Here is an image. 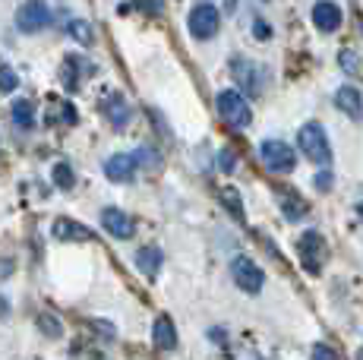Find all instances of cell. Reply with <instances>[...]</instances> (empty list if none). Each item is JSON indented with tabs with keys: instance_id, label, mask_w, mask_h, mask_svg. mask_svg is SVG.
<instances>
[{
	"instance_id": "6da1fadb",
	"label": "cell",
	"mask_w": 363,
	"mask_h": 360,
	"mask_svg": "<svg viewBox=\"0 0 363 360\" xmlns=\"http://www.w3.org/2000/svg\"><path fill=\"white\" fill-rule=\"evenodd\" d=\"M218 114H221V120H225L228 127H234V130L250 127V120H253L250 101L243 99L237 89H225V92L218 95Z\"/></svg>"
},
{
	"instance_id": "7a4b0ae2",
	"label": "cell",
	"mask_w": 363,
	"mask_h": 360,
	"mask_svg": "<svg viewBox=\"0 0 363 360\" xmlns=\"http://www.w3.org/2000/svg\"><path fill=\"white\" fill-rule=\"evenodd\" d=\"M297 256H300V266H303L310 275H319V272H323L325 256H329V247H325L323 234H319V231L300 234V240H297Z\"/></svg>"
},
{
	"instance_id": "3957f363",
	"label": "cell",
	"mask_w": 363,
	"mask_h": 360,
	"mask_svg": "<svg viewBox=\"0 0 363 360\" xmlns=\"http://www.w3.org/2000/svg\"><path fill=\"white\" fill-rule=\"evenodd\" d=\"M297 140H300V152H303L313 164H329L332 149H329V140H325V130L319 127V123H306V127H300Z\"/></svg>"
},
{
	"instance_id": "277c9868",
	"label": "cell",
	"mask_w": 363,
	"mask_h": 360,
	"mask_svg": "<svg viewBox=\"0 0 363 360\" xmlns=\"http://www.w3.org/2000/svg\"><path fill=\"white\" fill-rule=\"evenodd\" d=\"M186 26H190V35L199 38V41H208L218 32L221 26V13L215 10L212 4H199L190 10V19H186Z\"/></svg>"
},
{
	"instance_id": "5b68a950",
	"label": "cell",
	"mask_w": 363,
	"mask_h": 360,
	"mask_svg": "<svg viewBox=\"0 0 363 360\" xmlns=\"http://www.w3.org/2000/svg\"><path fill=\"white\" fill-rule=\"evenodd\" d=\"M231 275H234L237 288L247 291V294H259L262 285H265L262 269L256 266L253 259H247V256H237V259L231 262Z\"/></svg>"
},
{
	"instance_id": "8992f818",
	"label": "cell",
	"mask_w": 363,
	"mask_h": 360,
	"mask_svg": "<svg viewBox=\"0 0 363 360\" xmlns=\"http://www.w3.org/2000/svg\"><path fill=\"white\" fill-rule=\"evenodd\" d=\"M51 23V10H48L45 0H26L23 6L16 10V26L19 32H41L45 26Z\"/></svg>"
},
{
	"instance_id": "52a82bcc",
	"label": "cell",
	"mask_w": 363,
	"mask_h": 360,
	"mask_svg": "<svg viewBox=\"0 0 363 360\" xmlns=\"http://www.w3.org/2000/svg\"><path fill=\"white\" fill-rule=\"evenodd\" d=\"M259 155H262L265 168L278 171V174H288V171L294 168V152H291V145L281 142V140H265Z\"/></svg>"
},
{
	"instance_id": "ba28073f",
	"label": "cell",
	"mask_w": 363,
	"mask_h": 360,
	"mask_svg": "<svg viewBox=\"0 0 363 360\" xmlns=\"http://www.w3.org/2000/svg\"><path fill=\"white\" fill-rule=\"evenodd\" d=\"M51 234L57 240H67V244H89V240H95L92 227L79 225V221H73V218H57L51 227Z\"/></svg>"
},
{
	"instance_id": "9c48e42d",
	"label": "cell",
	"mask_w": 363,
	"mask_h": 360,
	"mask_svg": "<svg viewBox=\"0 0 363 360\" xmlns=\"http://www.w3.org/2000/svg\"><path fill=\"white\" fill-rule=\"evenodd\" d=\"M101 227L117 240H130L133 231H136L133 218L127 215V212H121V209H104L101 212Z\"/></svg>"
},
{
	"instance_id": "30bf717a",
	"label": "cell",
	"mask_w": 363,
	"mask_h": 360,
	"mask_svg": "<svg viewBox=\"0 0 363 360\" xmlns=\"http://www.w3.org/2000/svg\"><path fill=\"white\" fill-rule=\"evenodd\" d=\"M231 73H234V79L240 82L243 89H250V92H262V76H259V64H253V60H243V57H234V64H231Z\"/></svg>"
},
{
	"instance_id": "8fae6325",
	"label": "cell",
	"mask_w": 363,
	"mask_h": 360,
	"mask_svg": "<svg viewBox=\"0 0 363 360\" xmlns=\"http://www.w3.org/2000/svg\"><path fill=\"white\" fill-rule=\"evenodd\" d=\"M136 174V155H111L104 162V177L114 184H127Z\"/></svg>"
},
{
	"instance_id": "7c38bea8",
	"label": "cell",
	"mask_w": 363,
	"mask_h": 360,
	"mask_svg": "<svg viewBox=\"0 0 363 360\" xmlns=\"http://www.w3.org/2000/svg\"><path fill=\"white\" fill-rule=\"evenodd\" d=\"M313 26H316L319 32H335L341 26V10L329 0H319L316 6H313Z\"/></svg>"
},
{
	"instance_id": "4fadbf2b",
	"label": "cell",
	"mask_w": 363,
	"mask_h": 360,
	"mask_svg": "<svg viewBox=\"0 0 363 360\" xmlns=\"http://www.w3.org/2000/svg\"><path fill=\"white\" fill-rule=\"evenodd\" d=\"M152 342H155L158 351H174L177 348V329L167 316H158L155 325H152Z\"/></svg>"
},
{
	"instance_id": "5bb4252c",
	"label": "cell",
	"mask_w": 363,
	"mask_h": 360,
	"mask_svg": "<svg viewBox=\"0 0 363 360\" xmlns=\"http://www.w3.org/2000/svg\"><path fill=\"white\" fill-rule=\"evenodd\" d=\"M335 105L345 111L347 117H354V120H363V99H360L357 89L341 86V89H338V95H335Z\"/></svg>"
},
{
	"instance_id": "9a60e30c",
	"label": "cell",
	"mask_w": 363,
	"mask_h": 360,
	"mask_svg": "<svg viewBox=\"0 0 363 360\" xmlns=\"http://www.w3.org/2000/svg\"><path fill=\"white\" fill-rule=\"evenodd\" d=\"M278 203H281V212L288 221H297V218H306V203L297 196L291 186H281L278 190Z\"/></svg>"
},
{
	"instance_id": "2e32d148",
	"label": "cell",
	"mask_w": 363,
	"mask_h": 360,
	"mask_svg": "<svg viewBox=\"0 0 363 360\" xmlns=\"http://www.w3.org/2000/svg\"><path fill=\"white\" fill-rule=\"evenodd\" d=\"M136 266H139V272L143 275L155 279L158 266H162V250H158V247H143V250L136 253Z\"/></svg>"
},
{
	"instance_id": "e0dca14e",
	"label": "cell",
	"mask_w": 363,
	"mask_h": 360,
	"mask_svg": "<svg viewBox=\"0 0 363 360\" xmlns=\"http://www.w3.org/2000/svg\"><path fill=\"white\" fill-rule=\"evenodd\" d=\"M104 111H108V120L114 123L117 130L127 127V120H130V108H127V101H123L121 95H111V99L104 101Z\"/></svg>"
},
{
	"instance_id": "ac0fdd59",
	"label": "cell",
	"mask_w": 363,
	"mask_h": 360,
	"mask_svg": "<svg viewBox=\"0 0 363 360\" xmlns=\"http://www.w3.org/2000/svg\"><path fill=\"white\" fill-rule=\"evenodd\" d=\"M10 117H13V123H16V127H32V123H35V111H32V101H26V99L13 101V108H10Z\"/></svg>"
},
{
	"instance_id": "d6986e66",
	"label": "cell",
	"mask_w": 363,
	"mask_h": 360,
	"mask_svg": "<svg viewBox=\"0 0 363 360\" xmlns=\"http://www.w3.org/2000/svg\"><path fill=\"white\" fill-rule=\"evenodd\" d=\"M67 32H69V38H76L79 45H92L95 41V29L86 23V19H73V23L67 26Z\"/></svg>"
},
{
	"instance_id": "ffe728a7",
	"label": "cell",
	"mask_w": 363,
	"mask_h": 360,
	"mask_svg": "<svg viewBox=\"0 0 363 360\" xmlns=\"http://www.w3.org/2000/svg\"><path fill=\"white\" fill-rule=\"evenodd\" d=\"M54 184H57L60 186V190H69V186H73L76 184V174H73V168H69V164L67 162H57V164H54Z\"/></svg>"
},
{
	"instance_id": "44dd1931",
	"label": "cell",
	"mask_w": 363,
	"mask_h": 360,
	"mask_svg": "<svg viewBox=\"0 0 363 360\" xmlns=\"http://www.w3.org/2000/svg\"><path fill=\"white\" fill-rule=\"evenodd\" d=\"M221 203L231 209V215H234L237 221H243V206H240V196H237L234 186H225V190H221Z\"/></svg>"
},
{
	"instance_id": "7402d4cb",
	"label": "cell",
	"mask_w": 363,
	"mask_h": 360,
	"mask_svg": "<svg viewBox=\"0 0 363 360\" xmlns=\"http://www.w3.org/2000/svg\"><path fill=\"white\" fill-rule=\"evenodd\" d=\"M16 86H19L16 73H13L10 67H0V92H13Z\"/></svg>"
},
{
	"instance_id": "603a6c76",
	"label": "cell",
	"mask_w": 363,
	"mask_h": 360,
	"mask_svg": "<svg viewBox=\"0 0 363 360\" xmlns=\"http://www.w3.org/2000/svg\"><path fill=\"white\" fill-rule=\"evenodd\" d=\"M38 325H41V329H45V332H48V335H51V338H57L60 332H64V329H60V325L54 322V320H51V316H48V313H41V316H38Z\"/></svg>"
},
{
	"instance_id": "cb8c5ba5",
	"label": "cell",
	"mask_w": 363,
	"mask_h": 360,
	"mask_svg": "<svg viewBox=\"0 0 363 360\" xmlns=\"http://www.w3.org/2000/svg\"><path fill=\"white\" fill-rule=\"evenodd\" d=\"M313 360H338V354H335L329 344H316L313 348Z\"/></svg>"
},
{
	"instance_id": "d4e9b609",
	"label": "cell",
	"mask_w": 363,
	"mask_h": 360,
	"mask_svg": "<svg viewBox=\"0 0 363 360\" xmlns=\"http://www.w3.org/2000/svg\"><path fill=\"white\" fill-rule=\"evenodd\" d=\"M218 162H221L218 168H221V171H228V174H231V171L237 168V164H234V152H221V155H218Z\"/></svg>"
},
{
	"instance_id": "484cf974",
	"label": "cell",
	"mask_w": 363,
	"mask_h": 360,
	"mask_svg": "<svg viewBox=\"0 0 363 360\" xmlns=\"http://www.w3.org/2000/svg\"><path fill=\"white\" fill-rule=\"evenodd\" d=\"M13 272H16V266H13V259H4V256H0V281H4V279H10Z\"/></svg>"
},
{
	"instance_id": "4316f807",
	"label": "cell",
	"mask_w": 363,
	"mask_h": 360,
	"mask_svg": "<svg viewBox=\"0 0 363 360\" xmlns=\"http://www.w3.org/2000/svg\"><path fill=\"white\" fill-rule=\"evenodd\" d=\"M341 67H345V70H354V67H357V54L341 51Z\"/></svg>"
},
{
	"instance_id": "83f0119b",
	"label": "cell",
	"mask_w": 363,
	"mask_h": 360,
	"mask_svg": "<svg viewBox=\"0 0 363 360\" xmlns=\"http://www.w3.org/2000/svg\"><path fill=\"white\" fill-rule=\"evenodd\" d=\"M316 186H319V190H329V186H332V174H329V171H325V174H316Z\"/></svg>"
},
{
	"instance_id": "f1b7e54d",
	"label": "cell",
	"mask_w": 363,
	"mask_h": 360,
	"mask_svg": "<svg viewBox=\"0 0 363 360\" xmlns=\"http://www.w3.org/2000/svg\"><path fill=\"white\" fill-rule=\"evenodd\" d=\"M6 313H10V303H6V300H4V297H0V320H4V316H6Z\"/></svg>"
},
{
	"instance_id": "f546056e",
	"label": "cell",
	"mask_w": 363,
	"mask_h": 360,
	"mask_svg": "<svg viewBox=\"0 0 363 360\" xmlns=\"http://www.w3.org/2000/svg\"><path fill=\"white\" fill-rule=\"evenodd\" d=\"M237 360H259L256 354H243V357H237Z\"/></svg>"
},
{
	"instance_id": "4dcf8cb0",
	"label": "cell",
	"mask_w": 363,
	"mask_h": 360,
	"mask_svg": "<svg viewBox=\"0 0 363 360\" xmlns=\"http://www.w3.org/2000/svg\"><path fill=\"white\" fill-rule=\"evenodd\" d=\"M357 360H363V348H360V354H357Z\"/></svg>"
}]
</instances>
